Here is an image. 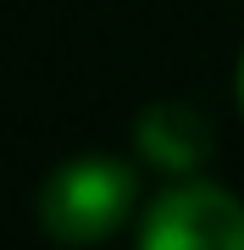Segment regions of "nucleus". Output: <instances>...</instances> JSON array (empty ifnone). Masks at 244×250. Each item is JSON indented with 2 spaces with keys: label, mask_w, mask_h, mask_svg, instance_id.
Listing matches in <instances>:
<instances>
[{
  "label": "nucleus",
  "mask_w": 244,
  "mask_h": 250,
  "mask_svg": "<svg viewBox=\"0 0 244 250\" xmlns=\"http://www.w3.org/2000/svg\"><path fill=\"white\" fill-rule=\"evenodd\" d=\"M139 178L133 167L117 156H78L67 167H56L45 189H39V223L50 239L61 245H94L106 233L122 228V217L133 211Z\"/></svg>",
  "instance_id": "obj_1"
},
{
  "label": "nucleus",
  "mask_w": 244,
  "mask_h": 250,
  "mask_svg": "<svg viewBox=\"0 0 244 250\" xmlns=\"http://www.w3.org/2000/svg\"><path fill=\"white\" fill-rule=\"evenodd\" d=\"M139 250H244V206L211 184H183L150 206Z\"/></svg>",
  "instance_id": "obj_2"
},
{
  "label": "nucleus",
  "mask_w": 244,
  "mask_h": 250,
  "mask_svg": "<svg viewBox=\"0 0 244 250\" xmlns=\"http://www.w3.org/2000/svg\"><path fill=\"white\" fill-rule=\"evenodd\" d=\"M139 150L145 161H155L161 172H194L211 156V134L194 111L183 106H155L139 117Z\"/></svg>",
  "instance_id": "obj_3"
},
{
  "label": "nucleus",
  "mask_w": 244,
  "mask_h": 250,
  "mask_svg": "<svg viewBox=\"0 0 244 250\" xmlns=\"http://www.w3.org/2000/svg\"><path fill=\"white\" fill-rule=\"evenodd\" d=\"M239 106H244V62H239Z\"/></svg>",
  "instance_id": "obj_4"
}]
</instances>
